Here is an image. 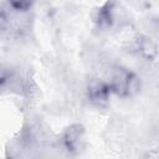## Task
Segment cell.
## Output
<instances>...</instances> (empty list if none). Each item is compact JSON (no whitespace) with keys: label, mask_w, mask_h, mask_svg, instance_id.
<instances>
[{"label":"cell","mask_w":159,"mask_h":159,"mask_svg":"<svg viewBox=\"0 0 159 159\" xmlns=\"http://www.w3.org/2000/svg\"><path fill=\"white\" fill-rule=\"evenodd\" d=\"M111 88L107 83L99 81V80H93L89 86H88V96L92 102L96 104H103L107 102L108 96H109Z\"/></svg>","instance_id":"obj_3"},{"label":"cell","mask_w":159,"mask_h":159,"mask_svg":"<svg viewBox=\"0 0 159 159\" xmlns=\"http://www.w3.org/2000/svg\"><path fill=\"white\" fill-rule=\"evenodd\" d=\"M7 2H9L10 6H11L12 9H15V10L26 11V10H29V9L34 5L35 0H7Z\"/></svg>","instance_id":"obj_4"},{"label":"cell","mask_w":159,"mask_h":159,"mask_svg":"<svg viewBox=\"0 0 159 159\" xmlns=\"http://www.w3.org/2000/svg\"><path fill=\"white\" fill-rule=\"evenodd\" d=\"M7 80H9V75H7L6 70H5L2 66H0V87H2V84H4Z\"/></svg>","instance_id":"obj_6"},{"label":"cell","mask_w":159,"mask_h":159,"mask_svg":"<svg viewBox=\"0 0 159 159\" xmlns=\"http://www.w3.org/2000/svg\"><path fill=\"white\" fill-rule=\"evenodd\" d=\"M109 88L118 96H132L134 94L139 87L140 82L138 77L125 70L124 67L114 66L109 72Z\"/></svg>","instance_id":"obj_1"},{"label":"cell","mask_w":159,"mask_h":159,"mask_svg":"<svg viewBox=\"0 0 159 159\" xmlns=\"http://www.w3.org/2000/svg\"><path fill=\"white\" fill-rule=\"evenodd\" d=\"M83 128L78 124L71 125L66 129L63 134V143L65 147L71 152H77L82 147L83 143Z\"/></svg>","instance_id":"obj_2"},{"label":"cell","mask_w":159,"mask_h":159,"mask_svg":"<svg viewBox=\"0 0 159 159\" xmlns=\"http://www.w3.org/2000/svg\"><path fill=\"white\" fill-rule=\"evenodd\" d=\"M7 26H9V16L6 11L2 7H0V35L6 31Z\"/></svg>","instance_id":"obj_5"}]
</instances>
